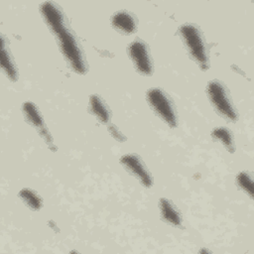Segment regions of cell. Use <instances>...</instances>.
<instances>
[{"instance_id":"cell-15","label":"cell","mask_w":254,"mask_h":254,"mask_svg":"<svg viewBox=\"0 0 254 254\" xmlns=\"http://www.w3.org/2000/svg\"><path fill=\"white\" fill-rule=\"evenodd\" d=\"M237 183L238 185L250 195H253V184L252 180L246 173H241L237 176Z\"/></svg>"},{"instance_id":"cell-3","label":"cell","mask_w":254,"mask_h":254,"mask_svg":"<svg viewBox=\"0 0 254 254\" xmlns=\"http://www.w3.org/2000/svg\"><path fill=\"white\" fill-rule=\"evenodd\" d=\"M148 100L154 111L162 117L170 126L175 127L177 125V117L174 107L166 96V94L160 89H152L148 92Z\"/></svg>"},{"instance_id":"cell-7","label":"cell","mask_w":254,"mask_h":254,"mask_svg":"<svg viewBox=\"0 0 254 254\" xmlns=\"http://www.w3.org/2000/svg\"><path fill=\"white\" fill-rule=\"evenodd\" d=\"M41 12L49 27L55 34L59 33L63 28L65 27L61 11L52 2L43 3L41 5Z\"/></svg>"},{"instance_id":"cell-9","label":"cell","mask_w":254,"mask_h":254,"mask_svg":"<svg viewBox=\"0 0 254 254\" xmlns=\"http://www.w3.org/2000/svg\"><path fill=\"white\" fill-rule=\"evenodd\" d=\"M160 207L163 217L174 225H179L181 223V217L175 206L166 198H162L160 201Z\"/></svg>"},{"instance_id":"cell-10","label":"cell","mask_w":254,"mask_h":254,"mask_svg":"<svg viewBox=\"0 0 254 254\" xmlns=\"http://www.w3.org/2000/svg\"><path fill=\"white\" fill-rule=\"evenodd\" d=\"M90 105L93 113L98 117L101 122H107L109 118V112L101 99L97 95H92L90 97Z\"/></svg>"},{"instance_id":"cell-12","label":"cell","mask_w":254,"mask_h":254,"mask_svg":"<svg viewBox=\"0 0 254 254\" xmlns=\"http://www.w3.org/2000/svg\"><path fill=\"white\" fill-rule=\"evenodd\" d=\"M23 110H24V113L26 115V117L28 118V120L34 124L35 126L37 127H40V128H43V121H42V118L37 110V108L35 107V105L31 102H26L24 105H23Z\"/></svg>"},{"instance_id":"cell-13","label":"cell","mask_w":254,"mask_h":254,"mask_svg":"<svg viewBox=\"0 0 254 254\" xmlns=\"http://www.w3.org/2000/svg\"><path fill=\"white\" fill-rule=\"evenodd\" d=\"M212 137H213V138H216V139H218V140H220V141L224 144V146H225L230 152H233L234 147H233V142H232L231 133H230L226 128L220 127V128H217V129L213 130V132H212Z\"/></svg>"},{"instance_id":"cell-4","label":"cell","mask_w":254,"mask_h":254,"mask_svg":"<svg viewBox=\"0 0 254 254\" xmlns=\"http://www.w3.org/2000/svg\"><path fill=\"white\" fill-rule=\"evenodd\" d=\"M207 92L209 98L217 111L229 120H235L237 115L228 98L226 90L217 81L209 82L207 86Z\"/></svg>"},{"instance_id":"cell-1","label":"cell","mask_w":254,"mask_h":254,"mask_svg":"<svg viewBox=\"0 0 254 254\" xmlns=\"http://www.w3.org/2000/svg\"><path fill=\"white\" fill-rule=\"evenodd\" d=\"M56 35L59 37L60 46L64 55L70 63L73 69L76 72L83 73L85 71L84 61L79 50V47L72 34L66 29V27H64Z\"/></svg>"},{"instance_id":"cell-11","label":"cell","mask_w":254,"mask_h":254,"mask_svg":"<svg viewBox=\"0 0 254 254\" xmlns=\"http://www.w3.org/2000/svg\"><path fill=\"white\" fill-rule=\"evenodd\" d=\"M1 45H2V48H1V66L2 68L4 69V71L6 72V74L8 75V77L12 80H16L17 78V75H16V69H15V66L14 64H12L11 62V59L7 53V51L5 50L4 48V43L3 41H1Z\"/></svg>"},{"instance_id":"cell-14","label":"cell","mask_w":254,"mask_h":254,"mask_svg":"<svg viewBox=\"0 0 254 254\" xmlns=\"http://www.w3.org/2000/svg\"><path fill=\"white\" fill-rule=\"evenodd\" d=\"M20 196L28 204L29 207H31L33 209H38L39 207H41L40 197L31 190H28V189L22 190L20 191Z\"/></svg>"},{"instance_id":"cell-5","label":"cell","mask_w":254,"mask_h":254,"mask_svg":"<svg viewBox=\"0 0 254 254\" xmlns=\"http://www.w3.org/2000/svg\"><path fill=\"white\" fill-rule=\"evenodd\" d=\"M128 51L137 69L144 74H150L152 72V64L146 45L141 41H136L129 46Z\"/></svg>"},{"instance_id":"cell-8","label":"cell","mask_w":254,"mask_h":254,"mask_svg":"<svg viewBox=\"0 0 254 254\" xmlns=\"http://www.w3.org/2000/svg\"><path fill=\"white\" fill-rule=\"evenodd\" d=\"M112 25L117 30H120L126 34H130L135 30V21L133 17L125 11H120L113 15Z\"/></svg>"},{"instance_id":"cell-2","label":"cell","mask_w":254,"mask_h":254,"mask_svg":"<svg viewBox=\"0 0 254 254\" xmlns=\"http://www.w3.org/2000/svg\"><path fill=\"white\" fill-rule=\"evenodd\" d=\"M181 34L191 56L200 63V64H205L207 61L205 46L197 28L190 24L185 25L181 28Z\"/></svg>"},{"instance_id":"cell-6","label":"cell","mask_w":254,"mask_h":254,"mask_svg":"<svg viewBox=\"0 0 254 254\" xmlns=\"http://www.w3.org/2000/svg\"><path fill=\"white\" fill-rule=\"evenodd\" d=\"M121 163L131 174L136 176L144 186L150 187L152 185V179H151L148 171L145 169L141 160L137 156L126 155V156L122 157Z\"/></svg>"}]
</instances>
